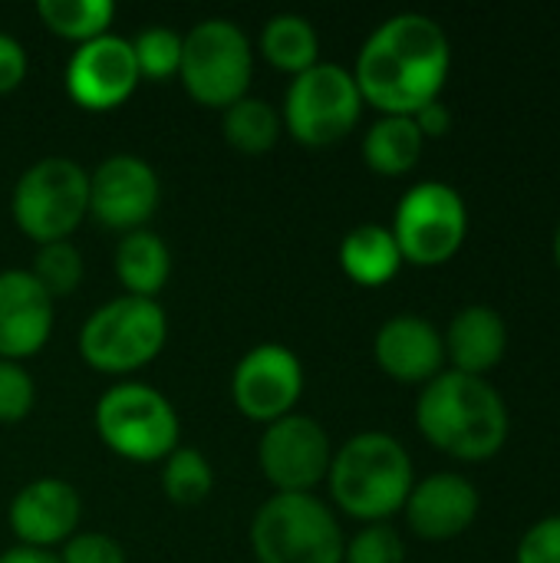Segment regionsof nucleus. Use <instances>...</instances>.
<instances>
[{"mask_svg":"<svg viewBox=\"0 0 560 563\" xmlns=\"http://www.w3.org/2000/svg\"><path fill=\"white\" fill-rule=\"evenodd\" d=\"M254 53L244 30L224 16H208L182 36L178 79L198 106L228 109L248 96Z\"/></svg>","mask_w":560,"mask_h":563,"instance_id":"nucleus-6","label":"nucleus"},{"mask_svg":"<svg viewBox=\"0 0 560 563\" xmlns=\"http://www.w3.org/2000/svg\"><path fill=\"white\" fill-rule=\"evenodd\" d=\"M162 488L175 505H201L215 488L211 462L198 449H175L162 468Z\"/></svg>","mask_w":560,"mask_h":563,"instance_id":"nucleus-26","label":"nucleus"},{"mask_svg":"<svg viewBox=\"0 0 560 563\" xmlns=\"http://www.w3.org/2000/svg\"><path fill=\"white\" fill-rule=\"evenodd\" d=\"M139 79L142 76L132 56V43L116 33L79 43L66 63V92L76 106L89 112L122 106L135 92Z\"/></svg>","mask_w":560,"mask_h":563,"instance_id":"nucleus-14","label":"nucleus"},{"mask_svg":"<svg viewBox=\"0 0 560 563\" xmlns=\"http://www.w3.org/2000/svg\"><path fill=\"white\" fill-rule=\"evenodd\" d=\"M132 56L139 66V76L149 79H168L178 76L182 66V36L168 26H145L132 40Z\"/></svg>","mask_w":560,"mask_h":563,"instance_id":"nucleus-28","label":"nucleus"},{"mask_svg":"<svg viewBox=\"0 0 560 563\" xmlns=\"http://www.w3.org/2000/svg\"><path fill=\"white\" fill-rule=\"evenodd\" d=\"M99 439L129 462H162L178 449V416L172 402L145 383H119L96 402Z\"/></svg>","mask_w":560,"mask_h":563,"instance_id":"nucleus-8","label":"nucleus"},{"mask_svg":"<svg viewBox=\"0 0 560 563\" xmlns=\"http://www.w3.org/2000/svg\"><path fill=\"white\" fill-rule=\"evenodd\" d=\"M53 333V297L30 271L0 274V360L36 356Z\"/></svg>","mask_w":560,"mask_h":563,"instance_id":"nucleus-17","label":"nucleus"},{"mask_svg":"<svg viewBox=\"0 0 560 563\" xmlns=\"http://www.w3.org/2000/svg\"><path fill=\"white\" fill-rule=\"evenodd\" d=\"M442 343H446V360L452 363L455 373L485 379L505 360L508 327L498 310L485 303H472L452 317Z\"/></svg>","mask_w":560,"mask_h":563,"instance_id":"nucleus-19","label":"nucleus"},{"mask_svg":"<svg viewBox=\"0 0 560 563\" xmlns=\"http://www.w3.org/2000/svg\"><path fill=\"white\" fill-rule=\"evenodd\" d=\"M479 488L452 472H436L413 485L406 498V521L422 541H452L462 538L479 518Z\"/></svg>","mask_w":560,"mask_h":563,"instance_id":"nucleus-15","label":"nucleus"},{"mask_svg":"<svg viewBox=\"0 0 560 563\" xmlns=\"http://www.w3.org/2000/svg\"><path fill=\"white\" fill-rule=\"evenodd\" d=\"M376 366L396 383H432L446 366L442 333L416 313L389 317L373 340Z\"/></svg>","mask_w":560,"mask_h":563,"instance_id":"nucleus-18","label":"nucleus"},{"mask_svg":"<svg viewBox=\"0 0 560 563\" xmlns=\"http://www.w3.org/2000/svg\"><path fill=\"white\" fill-rule=\"evenodd\" d=\"M83 518L79 492L63 478H36L10 501V528L23 548L50 551L76 534Z\"/></svg>","mask_w":560,"mask_h":563,"instance_id":"nucleus-16","label":"nucleus"},{"mask_svg":"<svg viewBox=\"0 0 560 563\" xmlns=\"http://www.w3.org/2000/svg\"><path fill=\"white\" fill-rule=\"evenodd\" d=\"M426 139L419 135L413 115H380L363 135V158L376 175L399 178L419 165Z\"/></svg>","mask_w":560,"mask_h":563,"instance_id":"nucleus-22","label":"nucleus"},{"mask_svg":"<svg viewBox=\"0 0 560 563\" xmlns=\"http://www.w3.org/2000/svg\"><path fill=\"white\" fill-rule=\"evenodd\" d=\"M168 336V320L158 300L145 297H116L92 310L79 330L83 360L106 376H125L152 363Z\"/></svg>","mask_w":560,"mask_h":563,"instance_id":"nucleus-5","label":"nucleus"},{"mask_svg":"<svg viewBox=\"0 0 560 563\" xmlns=\"http://www.w3.org/2000/svg\"><path fill=\"white\" fill-rule=\"evenodd\" d=\"M33 280L56 300V297H69L79 280H83V254L69 244V241H53V244H40L33 267H30Z\"/></svg>","mask_w":560,"mask_h":563,"instance_id":"nucleus-27","label":"nucleus"},{"mask_svg":"<svg viewBox=\"0 0 560 563\" xmlns=\"http://www.w3.org/2000/svg\"><path fill=\"white\" fill-rule=\"evenodd\" d=\"M416 426L432 449L459 462L495 459L512 432L502 393L488 379L455 369H442L422 386L416 399Z\"/></svg>","mask_w":560,"mask_h":563,"instance_id":"nucleus-2","label":"nucleus"},{"mask_svg":"<svg viewBox=\"0 0 560 563\" xmlns=\"http://www.w3.org/2000/svg\"><path fill=\"white\" fill-rule=\"evenodd\" d=\"M26 49L10 33H0V92H13L26 79Z\"/></svg>","mask_w":560,"mask_h":563,"instance_id":"nucleus-33","label":"nucleus"},{"mask_svg":"<svg viewBox=\"0 0 560 563\" xmlns=\"http://www.w3.org/2000/svg\"><path fill=\"white\" fill-rule=\"evenodd\" d=\"M449 69L452 46L439 20L426 13H396L366 36L353 79L363 102L383 115H416L442 96Z\"/></svg>","mask_w":560,"mask_h":563,"instance_id":"nucleus-1","label":"nucleus"},{"mask_svg":"<svg viewBox=\"0 0 560 563\" xmlns=\"http://www.w3.org/2000/svg\"><path fill=\"white\" fill-rule=\"evenodd\" d=\"M116 274H119V284L129 290V297L155 300V294L168 284L172 254L158 234L145 228L129 231L116 247Z\"/></svg>","mask_w":560,"mask_h":563,"instance_id":"nucleus-21","label":"nucleus"},{"mask_svg":"<svg viewBox=\"0 0 560 563\" xmlns=\"http://www.w3.org/2000/svg\"><path fill=\"white\" fill-rule=\"evenodd\" d=\"M36 402L33 376L10 360H0V422H20Z\"/></svg>","mask_w":560,"mask_h":563,"instance_id":"nucleus-30","label":"nucleus"},{"mask_svg":"<svg viewBox=\"0 0 560 563\" xmlns=\"http://www.w3.org/2000/svg\"><path fill=\"white\" fill-rule=\"evenodd\" d=\"M304 393V366L294 350L281 343H261L241 356L231 376L234 406L254 422H277L294 412Z\"/></svg>","mask_w":560,"mask_h":563,"instance_id":"nucleus-12","label":"nucleus"},{"mask_svg":"<svg viewBox=\"0 0 560 563\" xmlns=\"http://www.w3.org/2000/svg\"><path fill=\"white\" fill-rule=\"evenodd\" d=\"M261 53L284 73H304L320 59V36L314 23L300 13H277L261 30Z\"/></svg>","mask_w":560,"mask_h":563,"instance_id":"nucleus-23","label":"nucleus"},{"mask_svg":"<svg viewBox=\"0 0 560 563\" xmlns=\"http://www.w3.org/2000/svg\"><path fill=\"white\" fill-rule=\"evenodd\" d=\"M554 264H558V271H560V221H558V228H554Z\"/></svg>","mask_w":560,"mask_h":563,"instance_id":"nucleus-36","label":"nucleus"},{"mask_svg":"<svg viewBox=\"0 0 560 563\" xmlns=\"http://www.w3.org/2000/svg\"><path fill=\"white\" fill-rule=\"evenodd\" d=\"M340 267L360 287H383L399 274L403 254L389 228L360 224L340 241Z\"/></svg>","mask_w":560,"mask_h":563,"instance_id":"nucleus-20","label":"nucleus"},{"mask_svg":"<svg viewBox=\"0 0 560 563\" xmlns=\"http://www.w3.org/2000/svg\"><path fill=\"white\" fill-rule=\"evenodd\" d=\"M343 563H406V544L389 525H366L350 538Z\"/></svg>","mask_w":560,"mask_h":563,"instance_id":"nucleus-29","label":"nucleus"},{"mask_svg":"<svg viewBox=\"0 0 560 563\" xmlns=\"http://www.w3.org/2000/svg\"><path fill=\"white\" fill-rule=\"evenodd\" d=\"M327 482L340 511L366 525H386V518L406 508L416 472L399 439L360 432L333 452Z\"/></svg>","mask_w":560,"mask_h":563,"instance_id":"nucleus-3","label":"nucleus"},{"mask_svg":"<svg viewBox=\"0 0 560 563\" xmlns=\"http://www.w3.org/2000/svg\"><path fill=\"white\" fill-rule=\"evenodd\" d=\"M13 221L36 244L66 241L89 214V172L73 158L50 155L13 185Z\"/></svg>","mask_w":560,"mask_h":563,"instance_id":"nucleus-7","label":"nucleus"},{"mask_svg":"<svg viewBox=\"0 0 560 563\" xmlns=\"http://www.w3.org/2000/svg\"><path fill=\"white\" fill-rule=\"evenodd\" d=\"M515 563H560V515L535 521L521 534Z\"/></svg>","mask_w":560,"mask_h":563,"instance_id":"nucleus-31","label":"nucleus"},{"mask_svg":"<svg viewBox=\"0 0 560 563\" xmlns=\"http://www.w3.org/2000/svg\"><path fill=\"white\" fill-rule=\"evenodd\" d=\"M36 13L56 36L89 43L109 33L116 20V3L112 0H40Z\"/></svg>","mask_w":560,"mask_h":563,"instance_id":"nucleus-25","label":"nucleus"},{"mask_svg":"<svg viewBox=\"0 0 560 563\" xmlns=\"http://www.w3.org/2000/svg\"><path fill=\"white\" fill-rule=\"evenodd\" d=\"M251 548L261 563H343V528L314 495H274L251 521Z\"/></svg>","mask_w":560,"mask_h":563,"instance_id":"nucleus-4","label":"nucleus"},{"mask_svg":"<svg viewBox=\"0 0 560 563\" xmlns=\"http://www.w3.org/2000/svg\"><path fill=\"white\" fill-rule=\"evenodd\" d=\"M162 185L139 155H109L89 175V214L112 231H139L158 208Z\"/></svg>","mask_w":560,"mask_h":563,"instance_id":"nucleus-13","label":"nucleus"},{"mask_svg":"<svg viewBox=\"0 0 560 563\" xmlns=\"http://www.w3.org/2000/svg\"><path fill=\"white\" fill-rule=\"evenodd\" d=\"M363 106L366 102L350 69L337 63H317L290 79L281 122L297 142L323 148L356 129Z\"/></svg>","mask_w":560,"mask_h":563,"instance_id":"nucleus-9","label":"nucleus"},{"mask_svg":"<svg viewBox=\"0 0 560 563\" xmlns=\"http://www.w3.org/2000/svg\"><path fill=\"white\" fill-rule=\"evenodd\" d=\"M281 112L254 96L238 99L224 109V139L244 155H264L281 139Z\"/></svg>","mask_w":560,"mask_h":563,"instance_id":"nucleus-24","label":"nucleus"},{"mask_svg":"<svg viewBox=\"0 0 560 563\" xmlns=\"http://www.w3.org/2000/svg\"><path fill=\"white\" fill-rule=\"evenodd\" d=\"M257 462L277 495H310L327 478L333 449L320 422L290 412L264 429Z\"/></svg>","mask_w":560,"mask_h":563,"instance_id":"nucleus-11","label":"nucleus"},{"mask_svg":"<svg viewBox=\"0 0 560 563\" xmlns=\"http://www.w3.org/2000/svg\"><path fill=\"white\" fill-rule=\"evenodd\" d=\"M389 231L403 264L442 267L462 251L469 238L465 198L446 181H419L399 198Z\"/></svg>","mask_w":560,"mask_h":563,"instance_id":"nucleus-10","label":"nucleus"},{"mask_svg":"<svg viewBox=\"0 0 560 563\" xmlns=\"http://www.w3.org/2000/svg\"><path fill=\"white\" fill-rule=\"evenodd\" d=\"M0 563H59L56 554L50 551H36V548H10L7 554H0Z\"/></svg>","mask_w":560,"mask_h":563,"instance_id":"nucleus-35","label":"nucleus"},{"mask_svg":"<svg viewBox=\"0 0 560 563\" xmlns=\"http://www.w3.org/2000/svg\"><path fill=\"white\" fill-rule=\"evenodd\" d=\"M413 122H416V129H419L422 139H442V135L452 132V112H449V106H446L442 99L422 106V109L413 115Z\"/></svg>","mask_w":560,"mask_h":563,"instance_id":"nucleus-34","label":"nucleus"},{"mask_svg":"<svg viewBox=\"0 0 560 563\" xmlns=\"http://www.w3.org/2000/svg\"><path fill=\"white\" fill-rule=\"evenodd\" d=\"M59 563H125V551L119 541H112L109 534H73L63 548V554H56Z\"/></svg>","mask_w":560,"mask_h":563,"instance_id":"nucleus-32","label":"nucleus"}]
</instances>
